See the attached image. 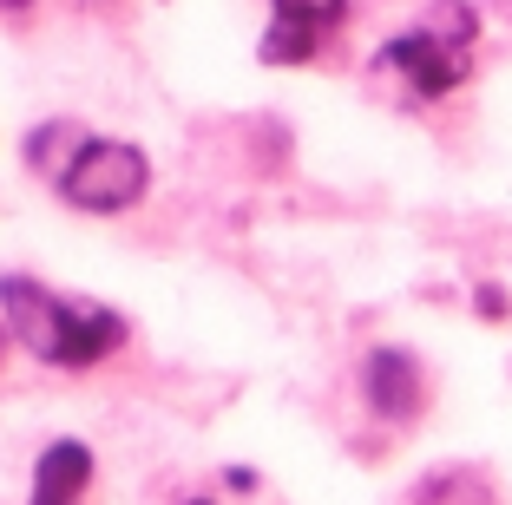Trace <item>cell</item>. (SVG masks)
<instances>
[{"mask_svg": "<svg viewBox=\"0 0 512 505\" xmlns=\"http://www.w3.org/2000/svg\"><path fill=\"white\" fill-rule=\"evenodd\" d=\"M92 492V446L86 440H53L33 460V499L27 505H86Z\"/></svg>", "mask_w": 512, "mask_h": 505, "instance_id": "6", "label": "cell"}, {"mask_svg": "<svg viewBox=\"0 0 512 505\" xmlns=\"http://www.w3.org/2000/svg\"><path fill=\"white\" fill-rule=\"evenodd\" d=\"M473 309H480L486 315V322H506V289H499V283H480V289H473Z\"/></svg>", "mask_w": 512, "mask_h": 505, "instance_id": "9", "label": "cell"}, {"mask_svg": "<svg viewBox=\"0 0 512 505\" xmlns=\"http://www.w3.org/2000/svg\"><path fill=\"white\" fill-rule=\"evenodd\" d=\"M348 0H270V27L256 40L263 66H309L329 46V33H342Z\"/></svg>", "mask_w": 512, "mask_h": 505, "instance_id": "5", "label": "cell"}, {"mask_svg": "<svg viewBox=\"0 0 512 505\" xmlns=\"http://www.w3.org/2000/svg\"><path fill=\"white\" fill-rule=\"evenodd\" d=\"M473 46H480V14L467 0H434L414 27L381 46L368 73L401 105H434L473 79Z\"/></svg>", "mask_w": 512, "mask_h": 505, "instance_id": "2", "label": "cell"}, {"mask_svg": "<svg viewBox=\"0 0 512 505\" xmlns=\"http://www.w3.org/2000/svg\"><path fill=\"white\" fill-rule=\"evenodd\" d=\"M53 191H60L73 210H86V217H119V210L145 204V191H151V158L138 145H125V138H86V145H79V158L60 171V184H53Z\"/></svg>", "mask_w": 512, "mask_h": 505, "instance_id": "3", "label": "cell"}, {"mask_svg": "<svg viewBox=\"0 0 512 505\" xmlns=\"http://www.w3.org/2000/svg\"><path fill=\"white\" fill-rule=\"evenodd\" d=\"M355 387H362V407L381 420V427H414V420L427 414V394H434L421 355H414V348H394V342L368 348Z\"/></svg>", "mask_w": 512, "mask_h": 505, "instance_id": "4", "label": "cell"}, {"mask_svg": "<svg viewBox=\"0 0 512 505\" xmlns=\"http://www.w3.org/2000/svg\"><path fill=\"white\" fill-rule=\"evenodd\" d=\"M414 505H499V492L480 466H440L414 486Z\"/></svg>", "mask_w": 512, "mask_h": 505, "instance_id": "7", "label": "cell"}, {"mask_svg": "<svg viewBox=\"0 0 512 505\" xmlns=\"http://www.w3.org/2000/svg\"><path fill=\"white\" fill-rule=\"evenodd\" d=\"M33 0H0V14H27Z\"/></svg>", "mask_w": 512, "mask_h": 505, "instance_id": "10", "label": "cell"}, {"mask_svg": "<svg viewBox=\"0 0 512 505\" xmlns=\"http://www.w3.org/2000/svg\"><path fill=\"white\" fill-rule=\"evenodd\" d=\"M86 138H92L86 125H73V119H46L40 132L27 138V164L40 171L46 184H60V171H66V164L79 158V145H86Z\"/></svg>", "mask_w": 512, "mask_h": 505, "instance_id": "8", "label": "cell"}, {"mask_svg": "<svg viewBox=\"0 0 512 505\" xmlns=\"http://www.w3.org/2000/svg\"><path fill=\"white\" fill-rule=\"evenodd\" d=\"M0 322L14 328V342L33 361H46L60 374H86L132 342V322L119 309H106L92 296H60L40 276H0Z\"/></svg>", "mask_w": 512, "mask_h": 505, "instance_id": "1", "label": "cell"}]
</instances>
